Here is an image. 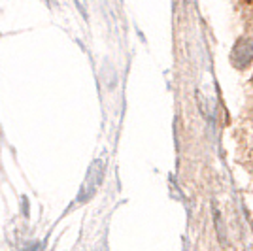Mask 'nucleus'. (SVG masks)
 I'll list each match as a JSON object with an SVG mask.
<instances>
[{"instance_id": "1", "label": "nucleus", "mask_w": 253, "mask_h": 251, "mask_svg": "<svg viewBox=\"0 0 253 251\" xmlns=\"http://www.w3.org/2000/svg\"><path fill=\"white\" fill-rule=\"evenodd\" d=\"M231 61L236 68H244L253 61V42L248 40V38H242L238 40L236 45L232 47L231 53Z\"/></svg>"}]
</instances>
